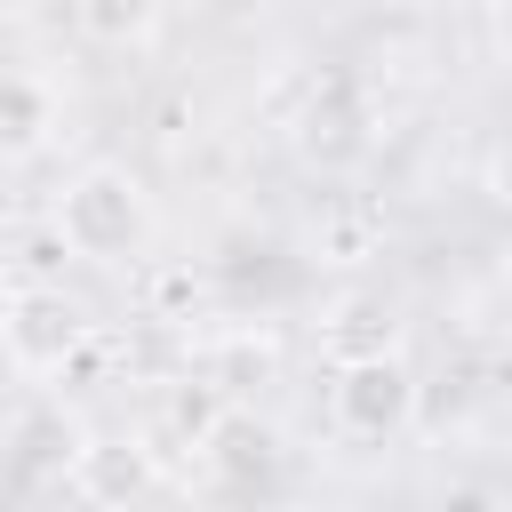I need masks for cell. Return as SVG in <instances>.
I'll list each match as a JSON object with an SVG mask.
<instances>
[{"label": "cell", "mask_w": 512, "mask_h": 512, "mask_svg": "<svg viewBox=\"0 0 512 512\" xmlns=\"http://www.w3.org/2000/svg\"><path fill=\"white\" fill-rule=\"evenodd\" d=\"M288 136H296V152H304L312 168H352V160L368 152V112H360V96H352L344 80H320Z\"/></svg>", "instance_id": "6"}, {"label": "cell", "mask_w": 512, "mask_h": 512, "mask_svg": "<svg viewBox=\"0 0 512 512\" xmlns=\"http://www.w3.org/2000/svg\"><path fill=\"white\" fill-rule=\"evenodd\" d=\"M88 344V304L48 288V280H24L0 296V352L16 376H64Z\"/></svg>", "instance_id": "3"}, {"label": "cell", "mask_w": 512, "mask_h": 512, "mask_svg": "<svg viewBox=\"0 0 512 512\" xmlns=\"http://www.w3.org/2000/svg\"><path fill=\"white\" fill-rule=\"evenodd\" d=\"M272 368H280V344H272L264 328H232V336H216V352H208V384H216L224 400H248V384H272Z\"/></svg>", "instance_id": "8"}, {"label": "cell", "mask_w": 512, "mask_h": 512, "mask_svg": "<svg viewBox=\"0 0 512 512\" xmlns=\"http://www.w3.org/2000/svg\"><path fill=\"white\" fill-rule=\"evenodd\" d=\"M168 0H72V24L96 40V48H144L160 32Z\"/></svg>", "instance_id": "9"}, {"label": "cell", "mask_w": 512, "mask_h": 512, "mask_svg": "<svg viewBox=\"0 0 512 512\" xmlns=\"http://www.w3.org/2000/svg\"><path fill=\"white\" fill-rule=\"evenodd\" d=\"M64 128V104L40 72L24 64H0V168H32Z\"/></svg>", "instance_id": "5"}, {"label": "cell", "mask_w": 512, "mask_h": 512, "mask_svg": "<svg viewBox=\"0 0 512 512\" xmlns=\"http://www.w3.org/2000/svg\"><path fill=\"white\" fill-rule=\"evenodd\" d=\"M488 24H496V56L512 64V0H488Z\"/></svg>", "instance_id": "11"}, {"label": "cell", "mask_w": 512, "mask_h": 512, "mask_svg": "<svg viewBox=\"0 0 512 512\" xmlns=\"http://www.w3.org/2000/svg\"><path fill=\"white\" fill-rule=\"evenodd\" d=\"M504 288H512V240H504Z\"/></svg>", "instance_id": "12"}, {"label": "cell", "mask_w": 512, "mask_h": 512, "mask_svg": "<svg viewBox=\"0 0 512 512\" xmlns=\"http://www.w3.org/2000/svg\"><path fill=\"white\" fill-rule=\"evenodd\" d=\"M416 368L400 360V344H376V352H336L328 368V432L352 440V448H392L408 440L416 424Z\"/></svg>", "instance_id": "2"}, {"label": "cell", "mask_w": 512, "mask_h": 512, "mask_svg": "<svg viewBox=\"0 0 512 512\" xmlns=\"http://www.w3.org/2000/svg\"><path fill=\"white\" fill-rule=\"evenodd\" d=\"M480 192L512 208V136H496V144H488V160H480Z\"/></svg>", "instance_id": "10"}, {"label": "cell", "mask_w": 512, "mask_h": 512, "mask_svg": "<svg viewBox=\"0 0 512 512\" xmlns=\"http://www.w3.org/2000/svg\"><path fill=\"white\" fill-rule=\"evenodd\" d=\"M64 488L88 504H144L168 488V472H160V448L144 432H88V440H72Z\"/></svg>", "instance_id": "4"}, {"label": "cell", "mask_w": 512, "mask_h": 512, "mask_svg": "<svg viewBox=\"0 0 512 512\" xmlns=\"http://www.w3.org/2000/svg\"><path fill=\"white\" fill-rule=\"evenodd\" d=\"M48 224L80 264H136L160 232V208H152V192L128 160H88V168L64 176Z\"/></svg>", "instance_id": "1"}, {"label": "cell", "mask_w": 512, "mask_h": 512, "mask_svg": "<svg viewBox=\"0 0 512 512\" xmlns=\"http://www.w3.org/2000/svg\"><path fill=\"white\" fill-rule=\"evenodd\" d=\"M200 456H208L232 488H256V480H272V464H280V432H272L256 408H240V400H232V408L216 416V432L200 440Z\"/></svg>", "instance_id": "7"}]
</instances>
